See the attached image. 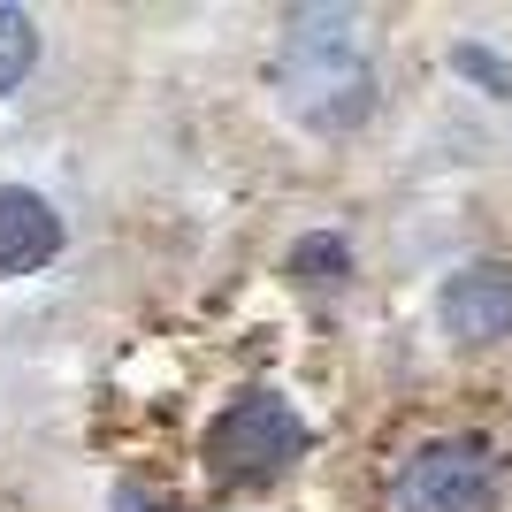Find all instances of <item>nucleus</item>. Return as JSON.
I'll list each match as a JSON object with an SVG mask.
<instances>
[{
	"mask_svg": "<svg viewBox=\"0 0 512 512\" xmlns=\"http://www.w3.org/2000/svg\"><path fill=\"white\" fill-rule=\"evenodd\" d=\"M283 107L306 130H321V138L360 130L375 115V69L360 62L352 16H337V8H299L291 16V39H283Z\"/></svg>",
	"mask_w": 512,
	"mask_h": 512,
	"instance_id": "f257e3e1",
	"label": "nucleus"
},
{
	"mask_svg": "<svg viewBox=\"0 0 512 512\" xmlns=\"http://www.w3.org/2000/svg\"><path fill=\"white\" fill-rule=\"evenodd\" d=\"M306 421L291 398L276 390H245L237 406H222V421L207 428V474L230 482V490H253V482H276L291 459H306Z\"/></svg>",
	"mask_w": 512,
	"mask_h": 512,
	"instance_id": "f03ea898",
	"label": "nucleus"
},
{
	"mask_svg": "<svg viewBox=\"0 0 512 512\" xmlns=\"http://www.w3.org/2000/svg\"><path fill=\"white\" fill-rule=\"evenodd\" d=\"M505 490V467L482 436H436L406 459L398 474V505L406 512H490Z\"/></svg>",
	"mask_w": 512,
	"mask_h": 512,
	"instance_id": "7ed1b4c3",
	"label": "nucleus"
},
{
	"mask_svg": "<svg viewBox=\"0 0 512 512\" xmlns=\"http://www.w3.org/2000/svg\"><path fill=\"white\" fill-rule=\"evenodd\" d=\"M436 321H444L459 344L512 337V268L505 260H467V268L436 291Z\"/></svg>",
	"mask_w": 512,
	"mask_h": 512,
	"instance_id": "20e7f679",
	"label": "nucleus"
},
{
	"mask_svg": "<svg viewBox=\"0 0 512 512\" xmlns=\"http://www.w3.org/2000/svg\"><path fill=\"white\" fill-rule=\"evenodd\" d=\"M62 253V214L23 184H0V276H31Z\"/></svg>",
	"mask_w": 512,
	"mask_h": 512,
	"instance_id": "39448f33",
	"label": "nucleus"
},
{
	"mask_svg": "<svg viewBox=\"0 0 512 512\" xmlns=\"http://www.w3.org/2000/svg\"><path fill=\"white\" fill-rule=\"evenodd\" d=\"M291 276L306 283V291H337L344 276H352V245H344L337 230H314L291 245Z\"/></svg>",
	"mask_w": 512,
	"mask_h": 512,
	"instance_id": "423d86ee",
	"label": "nucleus"
},
{
	"mask_svg": "<svg viewBox=\"0 0 512 512\" xmlns=\"http://www.w3.org/2000/svg\"><path fill=\"white\" fill-rule=\"evenodd\" d=\"M31 62H39V23L0 0V92H16L31 77Z\"/></svg>",
	"mask_w": 512,
	"mask_h": 512,
	"instance_id": "0eeeda50",
	"label": "nucleus"
},
{
	"mask_svg": "<svg viewBox=\"0 0 512 512\" xmlns=\"http://www.w3.org/2000/svg\"><path fill=\"white\" fill-rule=\"evenodd\" d=\"M451 62L467 69V77H482V85H490V92H505V85H512V77H505V62H497V54H482V46H459Z\"/></svg>",
	"mask_w": 512,
	"mask_h": 512,
	"instance_id": "6e6552de",
	"label": "nucleus"
},
{
	"mask_svg": "<svg viewBox=\"0 0 512 512\" xmlns=\"http://www.w3.org/2000/svg\"><path fill=\"white\" fill-rule=\"evenodd\" d=\"M115 512H169V505H153L138 482H123V490H115Z\"/></svg>",
	"mask_w": 512,
	"mask_h": 512,
	"instance_id": "1a4fd4ad",
	"label": "nucleus"
}]
</instances>
